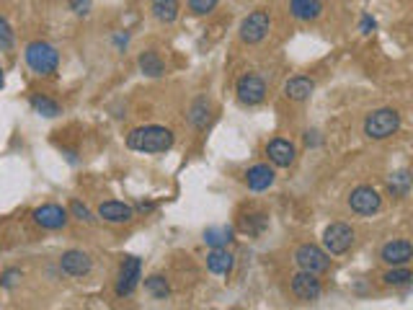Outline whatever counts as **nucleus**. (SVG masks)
Wrapping results in <instances>:
<instances>
[{
	"instance_id": "obj_1",
	"label": "nucleus",
	"mask_w": 413,
	"mask_h": 310,
	"mask_svg": "<svg viewBox=\"0 0 413 310\" xmlns=\"http://www.w3.org/2000/svg\"><path fill=\"white\" fill-rule=\"evenodd\" d=\"M127 145L137 153H166L173 148V132L160 124L137 127L127 135Z\"/></svg>"
},
{
	"instance_id": "obj_2",
	"label": "nucleus",
	"mask_w": 413,
	"mask_h": 310,
	"mask_svg": "<svg viewBox=\"0 0 413 310\" xmlns=\"http://www.w3.org/2000/svg\"><path fill=\"white\" fill-rule=\"evenodd\" d=\"M24 57H26V65L32 67V72H37V75H41V78L55 75L57 67H60V52L44 39L29 41V44H26Z\"/></svg>"
},
{
	"instance_id": "obj_3",
	"label": "nucleus",
	"mask_w": 413,
	"mask_h": 310,
	"mask_svg": "<svg viewBox=\"0 0 413 310\" xmlns=\"http://www.w3.org/2000/svg\"><path fill=\"white\" fill-rule=\"evenodd\" d=\"M400 129V114L395 109H377L365 120V135L369 140H388Z\"/></svg>"
},
{
	"instance_id": "obj_4",
	"label": "nucleus",
	"mask_w": 413,
	"mask_h": 310,
	"mask_svg": "<svg viewBox=\"0 0 413 310\" xmlns=\"http://www.w3.org/2000/svg\"><path fill=\"white\" fill-rule=\"evenodd\" d=\"M294 261L302 271H313V274H323V271L331 269V259L323 248L313 246V243H302L297 251H294Z\"/></svg>"
},
{
	"instance_id": "obj_5",
	"label": "nucleus",
	"mask_w": 413,
	"mask_h": 310,
	"mask_svg": "<svg viewBox=\"0 0 413 310\" xmlns=\"http://www.w3.org/2000/svg\"><path fill=\"white\" fill-rule=\"evenodd\" d=\"M271 29V18L266 11H254V13H248L243 18V24H240V39L246 41V44H258V41L266 39V34Z\"/></svg>"
},
{
	"instance_id": "obj_6",
	"label": "nucleus",
	"mask_w": 413,
	"mask_h": 310,
	"mask_svg": "<svg viewBox=\"0 0 413 310\" xmlns=\"http://www.w3.org/2000/svg\"><path fill=\"white\" fill-rule=\"evenodd\" d=\"M354 243V231H351V225L346 223H331L323 233V246H326L328 254L334 256H341L346 254Z\"/></svg>"
},
{
	"instance_id": "obj_7",
	"label": "nucleus",
	"mask_w": 413,
	"mask_h": 310,
	"mask_svg": "<svg viewBox=\"0 0 413 310\" xmlns=\"http://www.w3.org/2000/svg\"><path fill=\"white\" fill-rule=\"evenodd\" d=\"M143 279V261L137 256H127L119 266V277H117V295L119 297H129L135 292L137 285Z\"/></svg>"
},
{
	"instance_id": "obj_8",
	"label": "nucleus",
	"mask_w": 413,
	"mask_h": 310,
	"mask_svg": "<svg viewBox=\"0 0 413 310\" xmlns=\"http://www.w3.org/2000/svg\"><path fill=\"white\" fill-rule=\"evenodd\" d=\"M349 207H351V212H357V215H374L382 207L380 191L362 183V186H357V189L349 194Z\"/></svg>"
},
{
	"instance_id": "obj_9",
	"label": "nucleus",
	"mask_w": 413,
	"mask_h": 310,
	"mask_svg": "<svg viewBox=\"0 0 413 310\" xmlns=\"http://www.w3.org/2000/svg\"><path fill=\"white\" fill-rule=\"evenodd\" d=\"M235 93H238V101L243 103V106H258V103L266 98V83H263L258 75L248 72V75L238 78Z\"/></svg>"
},
{
	"instance_id": "obj_10",
	"label": "nucleus",
	"mask_w": 413,
	"mask_h": 310,
	"mask_svg": "<svg viewBox=\"0 0 413 310\" xmlns=\"http://www.w3.org/2000/svg\"><path fill=\"white\" fill-rule=\"evenodd\" d=\"M34 217V223L39 225L41 231H63L65 225H67V209L60 205H41L37 207L32 212Z\"/></svg>"
},
{
	"instance_id": "obj_11",
	"label": "nucleus",
	"mask_w": 413,
	"mask_h": 310,
	"mask_svg": "<svg viewBox=\"0 0 413 310\" xmlns=\"http://www.w3.org/2000/svg\"><path fill=\"white\" fill-rule=\"evenodd\" d=\"M292 292H294V297L302 302H315L320 297V292H323L318 274L300 269V274H294L292 277Z\"/></svg>"
},
{
	"instance_id": "obj_12",
	"label": "nucleus",
	"mask_w": 413,
	"mask_h": 310,
	"mask_svg": "<svg viewBox=\"0 0 413 310\" xmlns=\"http://www.w3.org/2000/svg\"><path fill=\"white\" fill-rule=\"evenodd\" d=\"M60 269L67 274V277H86L88 271L93 269V261H91V256L83 254V251H65L60 256Z\"/></svg>"
},
{
	"instance_id": "obj_13",
	"label": "nucleus",
	"mask_w": 413,
	"mask_h": 310,
	"mask_svg": "<svg viewBox=\"0 0 413 310\" xmlns=\"http://www.w3.org/2000/svg\"><path fill=\"white\" fill-rule=\"evenodd\" d=\"M266 155H269V160L274 166L289 168L294 163V158H297V148H294L289 140H284V137H274V140L266 145Z\"/></svg>"
},
{
	"instance_id": "obj_14",
	"label": "nucleus",
	"mask_w": 413,
	"mask_h": 310,
	"mask_svg": "<svg viewBox=\"0 0 413 310\" xmlns=\"http://www.w3.org/2000/svg\"><path fill=\"white\" fill-rule=\"evenodd\" d=\"M380 259L388 266H405L413 259V246L411 240H390L380 251Z\"/></svg>"
},
{
	"instance_id": "obj_15",
	"label": "nucleus",
	"mask_w": 413,
	"mask_h": 310,
	"mask_svg": "<svg viewBox=\"0 0 413 310\" xmlns=\"http://www.w3.org/2000/svg\"><path fill=\"white\" fill-rule=\"evenodd\" d=\"M98 217L106 220V223H129L135 217V209L124 202H117V199H109V202H101L98 205Z\"/></svg>"
},
{
	"instance_id": "obj_16",
	"label": "nucleus",
	"mask_w": 413,
	"mask_h": 310,
	"mask_svg": "<svg viewBox=\"0 0 413 310\" xmlns=\"http://www.w3.org/2000/svg\"><path fill=\"white\" fill-rule=\"evenodd\" d=\"M246 183L251 191H266L274 183V168L266 163H256L254 168H248Z\"/></svg>"
},
{
	"instance_id": "obj_17",
	"label": "nucleus",
	"mask_w": 413,
	"mask_h": 310,
	"mask_svg": "<svg viewBox=\"0 0 413 310\" xmlns=\"http://www.w3.org/2000/svg\"><path fill=\"white\" fill-rule=\"evenodd\" d=\"M289 13L297 21H315L323 16V0H289Z\"/></svg>"
},
{
	"instance_id": "obj_18",
	"label": "nucleus",
	"mask_w": 413,
	"mask_h": 310,
	"mask_svg": "<svg viewBox=\"0 0 413 310\" xmlns=\"http://www.w3.org/2000/svg\"><path fill=\"white\" fill-rule=\"evenodd\" d=\"M315 91V83L305 75H297V78H289L284 83V96L292 98V101H308L310 96Z\"/></svg>"
},
{
	"instance_id": "obj_19",
	"label": "nucleus",
	"mask_w": 413,
	"mask_h": 310,
	"mask_svg": "<svg viewBox=\"0 0 413 310\" xmlns=\"http://www.w3.org/2000/svg\"><path fill=\"white\" fill-rule=\"evenodd\" d=\"M232 254L228 251V248H212L209 251V256H206V269L212 271V274H230L232 271Z\"/></svg>"
},
{
	"instance_id": "obj_20",
	"label": "nucleus",
	"mask_w": 413,
	"mask_h": 310,
	"mask_svg": "<svg viewBox=\"0 0 413 310\" xmlns=\"http://www.w3.org/2000/svg\"><path fill=\"white\" fill-rule=\"evenodd\" d=\"M209 120H212V103L206 101V98H197L189 109V122L197 129H206Z\"/></svg>"
},
{
	"instance_id": "obj_21",
	"label": "nucleus",
	"mask_w": 413,
	"mask_h": 310,
	"mask_svg": "<svg viewBox=\"0 0 413 310\" xmlns=\"http://www.w3.org/2000/svg\"><path fill=\"white\" fill-rule=\"evenodd\" d=\"M152 16L158 18L160 24H173L178 18V0H152Z\"/></svg>"
},
{
	"instance_id": "obj_22",
	"label": "nucleus",
	"mask_w": 413,
	"mask_h": 310,
	"mask_svg": "<svg viewBox=\"0 0 413 310\" xmlns=\"http://www.w3.org/2000/svg\"><path fill=\"white\" fill-rule=\"evenodd\" d=\"M232 240V228L230 225H209L204 231V243L212 248H223Z\"/></svg>"
},
{
	"instance_id": "obj_23",
	"label": "nucleus",
	"mask_w": 413,
	"mask_h": 310,
	"mask_svg": "<svg viewBox=\"0 0 413 310\" xmlns=\"http://www.w3.org/2000/svg\"><path fill=\"white\" fill-rule=\"evenodd\" d=\"M29 103H32L34 112L39 114V117H47V120H52V117H60V114H63L60 103H57L55 98H49V96L34 93L32 98H29Z\"/></svg>"
},
{
	"instance_id": "obj_24",
	"label": "nucleus",
	"mask_w": 413,
	"mask_h": 310,
	"mask_svg": "<svg viewBox=\"0 0 413 310\" xmlns=\"http://www.w3.org/2000/svg\"><path fill=\"white\" fill-rule=\"evenodd\" d=\"M140 70H143L148 78H160V75L166 72V65H163V60H160L158 52L148 49V52L140 55Z\"/></svg>"
},
{
	"instance_id": "obj_25",
	"label": "nucleus",
	"mask_w": 413,
	"mask_h": 310,
	"mask_svg": "<svg viewBox=\"0 0 413 310\" xmlns=\"http://www.w3.org/2000/svg\"><path fill=\"white\" fill-rule=\"evenodd\" d=\"M388 189L393 197H408L411 191V174L408 171H398L388 179Z\"/></svg>"
},
{
	"instance_id": "obj_26",
	"label": "nucleus",
	"mask_w": 413,
	"mask_h": 310,
	"mask_svg": "<svg viewBox=\"0 0 413 310\" xmlns=\"http://www.w3.org/2000/svg\"><path fill=\"white\" fill-rule=\"evenodd\" d=\"M145 292L150 295V297H155V300H166L168 295H171V287H168L166 277L155 274V277L145 279Z\"/></svg>"
},
{
	"instance_id": "obj_27",
	"label": "nucleus",
	"mask_w": 413,
	"mask_h": 310,
	"mask_svg": "<svg viewBox=\"0 0 413 310\" xmlns=\"http://www.w3.org/2000/svg\"><path fill=\"white\" fill-rule=\"evenodd\" d=\"M385 285H393V287H405V285H411V279L413 274L405 266H393V269L385 274Z\"/></svg>"
},
{
	"instance_id": "obj_28",
	"label": "nucleus",
	"mask_w": 413,
	"mask_h": 310,
	"mask_svg": "<svg viewBox=\"0 0 413 310\" xmlns=\"http://www.w3.org/2000/svg\"><path fill=\"white\" fill-rule=\"evenodd\" d=\"M269 225V217L266 215H251V217H243L240 220V231L248 233V235H258Z\"/></svg>"
},
{
	"instance_id": "obj_29",
	"label": "nucleus",
	"mask_w": 413,
	"mask_h": 310,
	"mask_svg": "<svg viewBox=\"0 0 413 310\" xmlns=\"http://www.w3.org/2000/svg\"><path fill=\"white\" fill-rule=\"evenodd\" d=\"M70 215L75 217V220H80V223H88V225L96 223L93 212H91V209H88L83 202H78V199H72V202H70Z\"/></svg>"
},
{
	"instance_id": "obj_30",
	"label": "nucleus",
	"mask_w": 413,
	"mask_h": 310,
	"mask_svg": "<svg viewBox=\"0 0 413 310\" xmlns=\"http://www.w3.org/2000/svg\"><path fill=\"white\" fill-rule=\"evenodd\" d=\"M217 3L220 0H189V11L194 16H206V13H212L217 8Z\"/></svg>"
},
{
	"instance_id": "obj_31",
	"label": "nucleus",
	"mask_w": 413,
	"mask_h": 310,
	"mask_svg": "<svg viewBox=\"0 0 413 310\" xmlns=\"http://www.w3.org/2000/svg\"><path fill=\"white\" fill-rule=\"evenodd\" d=\"M13 29H11V24H8V18L6 16H0V49L6 52V49H11L13 47Z\"/></svg>"
},
{
	"instance_id": "obj_32",
	"label": "nucleus",
	"mask_w": 413,
	"mask_h": 310,
	"mask_svg": "<svg viewBox=\"0 0 413 310\" xmlns=\"http://www.w3.org/2000/svg\"><path fill=\"white\" fill-rule=\"evenodd\" d=\"M70 11L75 16H88L91 13V0H70Z\"/></svg>"
},
{
	"instance_id": "obj_33",
	"label": "nucleus",
	"mask_w": 413,
	"mask_h": 310,
	"mask_svg": "<svg viewBox=\"0 0 413 310\" xmlns=\"http://www.w3.org/2000/svg\"><path fill=\"white\" fill-rule=\"evenodd\" d=\"M18 279H21V271H18V269H8V271H3V277H0V285L6 287V290H11V287L18 282Z\"/></svg>"
},
{
	"instance_id": "obj_34",
	"label": "nucleus",
	"mask_w": 413,
	"mask_h": 310,
	"mask_svg": "<svg viewBox=\"0 0 413 310\" xmlns=\"http://www.w3.org/2000/svg\"><path fill=\"white\" fill-rule=\"evenodd\" d=\"M374 26H377V24H374V18L372 16H365V18H362V26H359V29H362V34H372Z\"/></svg>"
},
{
	"instance_id": "obj_35",
	"label": "nucleus",
	"mask_w": 413,
	"mask_h": 310,
	"mask_svg": "<svg viewBox=\"0 0 413 310\" xmlns=\"http://www.w3.org/2000/svg\"><path fill=\"white\" fill-rule=\"evenodd\" d=\"M152 207H155V205H140V207H137V209H140V212H150Z\"/></svg>"
},
{
	"instance_id": "obj_36",
	"label": "nucleus",
	"mask_w": 413,
	"mask_h": 310,
	"mask_svg": "<svg viewBox=\"0 0 413 310\" xmlns=\"http://www.w3.org/2000/svg\"><path fill=\"white\" fill-rule=\"evenodd\" d=\"M3 83H6V75H3V67H0V88H3Z\"/></svg>"
}]
</instances>
